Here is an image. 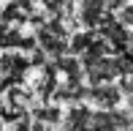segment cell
I'll return each instance as SVG.
<instances>
[{
    "mask_svg": "<svg viewBox=\"0 0 133 131\" xmlns=\"http://www.w3.org/2000/svg\"><path fill=\"white\" fill-rule=\"evenodd\" d=\"M90 131H133V120L125 112H95Z\"/></svg>",
    "mask_w": 133,
    "mask_h": 131,
    "instance_id": "cell-1",
    "label": "cell"
},
{
    "mask_svg": "<svg viewBox=\"0 0 133 131\" xmlns=\"http://www.w3.org/2000/svg\"><path fill=\"white\" fill-rule=\"evenodd\" d=\"M119 98H122V90L117 85H101L90 90V101H92V106H98V112H114Z\"/></svg>",
    "mask_w": 133,
    "mask_h": 131,
    "instance_id": "cell-2",
    "label": "cell"
},
{
    "mask_svg": "<svg viewBox=\"0 0 133 131\" xmlns=\"http://www.w3.org/2000/svg\"><path fill=\"white\" fill-rule=\"evenodd\" d=\"M103 8H106V3H103V0H82L79 16H82V22H84V25L95 27V25H101V22H103Z\"/></svg>",
    "mask_w": 133,
    "mask_h": 131,
    "instance_id": "cell-3",
    "label": "cell"
},
{
    "mask_svg": "<svg viewBox=\"0 0 133 131\" xmlns=\"http://www.w3.org/2000/svg\"><path fill=\"white\" fill-rule=\"evenodd\" d=\"M119 25L122 27H133V3H128L122 11H119Z\"/></svg>",
    "mask_w": 133,
    "mask_h": 131,
    "instance_id": "cell-4",
    "label": "cell"
},
{
    "mask_svg": "<svg viewBox=\"0 0 133 131\" xmlns=\"http://www.w3.org/2000/svg\"><path fill=\"white\" fill-rule=\"evenodd\" d=\"M119 90L128 93V96H133V71H130L128 76H122V79H119Z\"/></svg>",
    "mask_w": 133,
    "mask_h": 131,
    "instance_id": "cell-5",
    "label": "cell"
},
{
    "mask_svg": "<svg viewBox=\"0 0 133 131\" xmlns=\"http://www.w3.org/2000/svg\"><path fill=\"white\" fill-rule=\"evenodd\" d=\"M103 3H106V8H111V11H122L130 0H103Z\"/></svg>",
    "mask_w": 133,
    "mask_h": 131,
    "instance_id": "cell-6",
    "label": "cell"
},
{
    "mask_svg": "<svg viewBox=\"0 0 133 131\" xmlns=\"http://www.w3.org/2000/svg\"><path fill=\"white\" fill-rule=\"evenodd\" d=\"M125 49H128V55H130V57H133V33H130V35H128V44H125Z\"/></svg>",
    "mask_w": 133,
    "mask_h": 131,
    "instance_id": "cell-7",
    "label": "cell"
},
{
    "mask_svg": "<svg viewBox=\"0 0 133 131\" xmlns=\"http://www.w3.org/2000/svg\"><path fill=\"white\" fill-rule=\"evenodd\" d=\"M128 109L133 112V96H128Z\"/></svg>",
    "mask_w": 133,
    "mask_h": 131,
    "instance_id": "cell-8",
    "label": "cell"
}]
</instances>
